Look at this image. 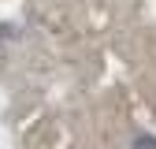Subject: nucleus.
Segmentation results:
<instances>
[{"mask_svg":"<svg viewBox=\"0 0 156 149\" xmlns=\"http://www.w3.org/2000/svg\"><path fill=\"white\" fill-rule=\"evenodd\" d=\"M134 149H156V138L152 134H138L134 138Z\"/></svg>","mask_w":156,"mask_h":149,"instance_id":"nucleus-1","label":"nucleus"}]
</instances>
